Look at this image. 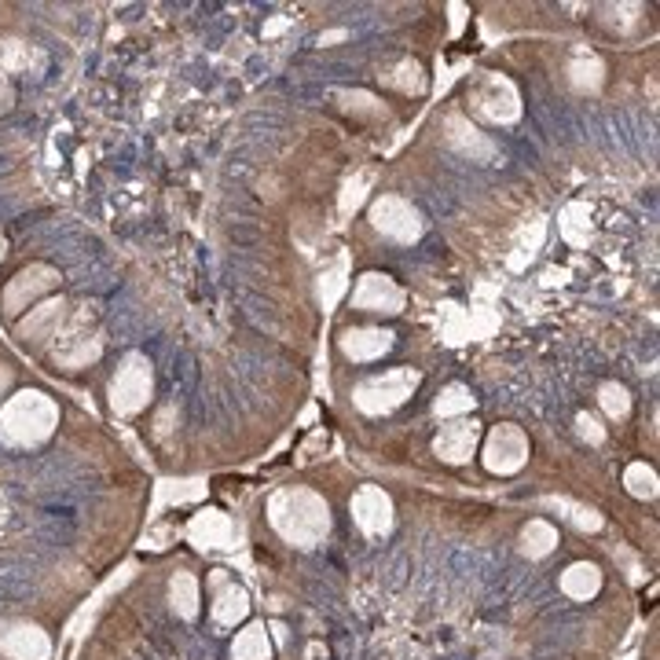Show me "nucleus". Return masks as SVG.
Listing matches in <instances>:
<instances>
[{
	"mask_svg": "<svg viewBox=\"0 0 660 660\" xmlns=\"http://www.w3.org/2000/svg\"><path fill=\"white\" fill-rule=\"evenodd\" d=\"M235 660H268V638H264V627L242 631L239 642H235Z\"/></svg>",
	"mask_w": 660,
	"mask_h": 660,
	"instance_id": "bb28decb",
	"label": "nucleus"
},
{
	"mask_svg": "<svg viewBox=\"0 0 660 660\" xmlns=\"http://www.w3.org/2000/svg\"><path fill=\"white\" fill-rule=\"evenodd\" d=\"M345 37H349L345 30H327L323 37H319V44H334V41H345Z\"/></svg>",
	"mask_w": 660,
	"mask_h": 660,
	"instance_id": "f704fd0d",
	"label": "nucleus"
},
{
	"mask_svg": "<svg viewBox=\"0 0 660 660\" xmlns=\"http://www.w3.org/2000/svg\"><path fill=\"white\" fill-rule=\"evenodd\" d=\"M66 319H70V305H66L63 297H52V301H41V305L30 308V316L19 319V338L22 341H44L59 338V330L66 327Z\"/></svg>",
	"mask_w": 660,
	"mask_h": 660,
	"instance_id": "ddd939ff",
	"label": "nucleus"
},
{
	"mask_svg": "<svg viewBox=\"0 0 660 660\" xmlns=\"http://www.w3.org/2000/svg\"><path fill=\"white\" fill-rule=\"evenodd\" d=\"M59 426V404L41 389H22L0 407V440L15 448L44 444Z\"/></svg>",
	"mask_w": 660,
	"mask_h": 660,
	"instance_id": "f257e3e1",
	"label": "nucleus"
},
{
	"mask_svg": "<svg viewBox=\"0 0 660 660\" xmlns=\"http://www.w3.org/2000/svg\"><path fill=\"white\" fill-rule=\"evenodd\" d=\"M371 224L374 231H382L385 239L393 242H415L422 235V213H418L407 198L400 195H382L371 202Z\"/></svg>",
	"mask_w": 660,
	"mask_h": 660,
	"instance_id": "423d86ee",
	"label": "nucleus"
},
{
	"mask_svg": "<svg viewBox=\"0 0 660 660\" xmlns=\"http://www.w3.org/2000/svg\"><path fill=\"white\" fill-rule=\"evenodd\" d=\"M598 404H602V411L613 418V422L631 415V393H627V385H620V382H605L602 389H598Z\"/></svg>",
	"mask_w": 660,
	"mask_h": 660,
	"instance_id": "4be33fe9",
	"label": "nucleus"
},
{
	"mask_svg": "<svg viewBox=\"0 0 660 660\" xmlns=\"http://www.w3.org/2000/svg\"><path fill=\"white\" fill-rule=\"evenodd\" d=\"M473 411V396H470V389L466 385H448L444 393L433 400V415L437 418H462V415H470Z\"/></svg>",
	"mask_w": 660,
	"mask_h": 660,
	"instance_id": "aec40b11",
	"label": "nucleus"
},
{
	"mask_svg": "<svg viewBox=\"0 0 660 660\" xmlns=\"http://www.w3.org/2000/svg\"><path fill=\"white\" fill-rule=\"evenodd\" d=\"M598 583H602V576H598L594 565H572V569L561 576V587H565V594H572V598H591V594L598 591Z\"/></svg>",
	"mask_w": 660,
	"mask_h": 660,
	"instance_id": "412c9836",
	"label": "nucleus"
},
{
	"mask_svg": "<svg viewBox=\"0 0 660 660\" xmlns=\"http://www.w3.org/2000/svg\"><path fill=\"white\" fill-rule=\"evenodd\" d=\"M473 110L481 114L484 121L492 125H514L521 118V99H517V88L499 74L481 77V85L470 92Z\"/></svg>",
	"mask_w": 660,
	"mask_h": 660,
	"instance_id": "0eeeda50",
	"label": "nucleus"
},
{
	"mask_svg": "<svg viewBox=\"0 0 660 660\" xmlns=\"http://www.w3.org/2000/svg\"><path fill=\"white\" fill-rule=\"evenodd\" d=\"M525 554H532V558H543V554H550L554 550V543H558V532L547 525V521H532V525L525 528Z\"/></svg>",
	"mask_w": 660,
	"mask_h": 660,
	"instance_id": "b1692460",
	"label": "nucleus"
},
{
	"mask_svg": "<svg viewBox=\"0 0 660 660\" xmlns=\"http://www.w3.org/2000/svg\"><path fill=\"white\" fill-rule=\"evenodd\" d=\"M341 286H345V283H341V272H330V275H327V290H319L327 305H334V297L341 294Z\"/></svg>",
	"mask_w": 660,
	"mask_h": 660,
	"instance_id": "473e14b6",
	"label": "nucleus"
},
{
	"mask_svg": "<svg viewBox=\"0 0 660 660\" xmlns=\"http://www.w3.org/2000/svg\"><path fill=\"white\" fill-rule=\"evenodd\" d=\"M462 11H466L462 4H451V15H455V19H451V26H455V33L462 30Z\"/></svg>",
	"mask_w": 660,
	"mask_h": 660,
	"instance_id": "c9c22d12",
	"label": "nucleus"
},
{
	"mask_svg": "<svg viewBox=\"0 0 660 660\" xmlns=\"http://www.w3.org/2000/svg\"><path fill=\"white\" fill-rule=\"evenodd\" d=\"M338 99H341V110H349V114H367V118L385 114L382 103H378L371 92H360V88H352V92H338Z\"/></svg>",
	"mask_w": 660,
	"mask_h": 660,
	"instance_id": "c85d7f7f",
	"label": "nucleus"
},
{
	"mask_svg": "<svg viewBox=\"0 0 660 660\" xmlns=\"http://www.w3.org/2000/svg\"><path fill=\"white\" fill-rule=\"evenodd\" d=\"M169 594H173L176 613H180V616H195V609H198V587H195V580H191L187 572H180V576H176L173 587H169Z\"/></svg>",
	"mask_w": 660,
	"mask_h": 660,
	"instance_id": "a878e982",
	"label": "nucleus"
},
{
	"mask_svg": "<svg viewBox=\"0 0 660 660\" xmlns=\"http://www.w3.org/2000/svg\"><path fill=\"white\" fill-rule=\"evenodd\" d=\"M268 510H272V525L301 547H312L316 539L327 536L330 528L327 503L308 488H286V492L275 495Z\"/></svg>",
	"mask_w": 660,
	"mask_h": 660,
	"instance_id": "f03ea898",
	"label": "nucleus"
},
{
	"mask_svg": "<svg viewBox=\"0 0 660 660\" xmlns=\"http://www.w3.org/2000/svg\"><path fill=\"white\" fill-rule=\"evenodd\" d=\"M569 77H572V85L580 88V92H594V88L602 85V77H605V66L594 59V55H587V59H572L569 66Z\"/></svg>",
	"mask_w": 660,
	"mask_h": 660,
	"instance_id": "5701e85b",
	"label": "nucleus"
},
{
	"mask_svg": "<svg viewBox=\"0 0 660 660\" xmlns=\"http://www.w3.org/2000/svg\"><path fill=\"white\" fill-rule=\"evenodd\" d=\"M558 506H565V510H569V517H572V521H576V525H580V528H598V525H602V517L594 514V510H583V506L565 503V499H561Z\"/></svg>",
	"mask_w": 660,
	"mask_h": 660,
	"instance_id": "2f4dec72",
	"label": "nucleus"
},
{
	"mask_svg": "<svg viewBox=\"0 0 660 660\" xmlns=\"http://www.w3.org/2000/svg\"><path fill=\"white\" fill-rule=\"evenodd\" d=\"M8 385H11V367L8 363H0V393H4Z\"/></svg>",
	"mask_w": 660,
	"mask_h": 660,
	"instance_id": "e433bc0d",
	"label": "nucleus"
},
{
	"mask_svg": "<svg viewBox=\"0 0 660 660\" xmlns=\"http://www.w3.org/2000/svg\"><path fill=\"white\" fill-rule=\"evenodd\" d=\"M627 488H631V495H638V499H653L657 495V473H653V466H646V462H631L624 473Z\"/></svg>",
	"mask_w": 660,
	"mask_h": 660,
	"instance_id": "393cba45",
	"label": "nucleus"
},
{
	"mask_svg": "<svg viewBox=\"0 0 660 660\" xmlns=\"http://www.w3.org/2000/svg\"><path fill=\"white\" fill-rule=\"evenodd\" d=\"M404 290L382 272H367L360 275V283L352 290V305L360 312H378V316H396L404 308Z\"/></svg>",
	"mask_w": 660,
	"mask_h": 660,
	"instance_id": "9d476101",
	"label": "nucleus"
},
{
	"mask_svg": "<svg viewBox=\"0 0 660 660\" xmlns=\"http://www.w3.org/2000/svg\"><path fill=\"white\" fill-rule=\"evenodd\" d=\"M151 393H154L151 360L143 352H129L121 360L114 382H110V407L118 415H140L143 407L151 404Z\"/></svg>",
	"mask_w": 660,
	"mask_h": 660,
	"instance_id": "20e7f679",
	"label": "nucleus"
},
{
	"mask_svg": "<svg viewBox=\"0 0 660 660\" xmlns=\"http://www.w3.org/2000/svg\"><path fill=\"white\" fill-rule=\"evenodd\" d=\"M484 466L492 473H517L521 466L528 462V437L525 429L514 426V422H503V426H495L484 440Z\"/></svg>",
	"mask_w": 660,
	"mask_h": 660,
	"instance_id": "6e6552de",
	"label": "nucleus"
},
{
	"mask_svg": "<svg viewBox=\"0 0 660 660\" xmlns=\"http://www.w3.org/2000/svg\"><path fill=\"white\" fill-rule=\"evenodd\" d=\"M59 286V272L52 264H26L8 286H4V316L19 319L26 308H33L44 294Z\"/></svg>",
	"mask_w": 660,
	"mask_h": 660,
	"instance_id": "39448f33",
	"label": "nucleus"
},
{
	"mask_svg": "<svg viewBox=\"0 0 660 660\" xmlns=\"http://www.w3.org/2000/svg\"><path fill=\"white\" fill-rule=\"evenodd\" d=\"M477 440H481V426H477L473 418H448V422L440 426L437 440H433V451H437L444 462H451V466H462V462L473 459Z\"/></svg>",
	"mask_w": 660,
	"mask_h": 660,
	"instance_id": "f8f14e48",
	"label": "nucleus"
},
{
	"mask_svg": "<svg viewBox=\"0 0 660 660\" xmlns=\"http://www.w3.org/2000/svg\"><path fill=\"white\" fill-rule=\"evenodd\" d=\"M4 253H8V242H4V235H0V261H4Z\"/></svg>",
	"mask_w": 660,
	"mask_h": 660,
	"instance_id": "4c0bfd02",
	"label": "nucleus"
},
{
	"mask_svg": "<svg viewBox=\"0 0 660 660\" xmlns=\"http://www.w3.org/2000/svg\"><path fill=\"white\" fill-rule=\"evenodd\" d=\"M338 349H341V356L352 363H371V360H382L385 352L393 349V334L382 327H349V330H341Z\"/></svg>",
	"mask_w": 660,
	"mask_h": 660,
	"instance_id": "4468645a",
	"label": "nucleus"
},
{
	"mask_svg": "<svg viewBox=\"0 0 660 660\" xmlns=\"http://www.w3.org/2000/svg\"><path fill=\"white\" fill-rule=\"evenodd\" d=\"M11 103H15V92H11L8 77L0 74V114H4V110H11Z\"/></svg>",
	"mask_w": 660,
	"mask_h": 660,
	"instance_id": "72a5a7b5",
	"label": "nucleus"
},
{
	"mask_svg": "<svg viewBox=\"0 0 660 660\" xmlns=\"http://www.w3.org/2000/svg\"><path fill=\"white\" fill-rule=\"evenodd\" d=\"M191 536L202 543V547H228L231 525L220 514H198L191 521Z\"/></svg>",
	"mask_w": 660,
	"mask_h": 660,
	"instance_id": "6ab92c4d",
	"label": "nucleus"
},
{
	"mask_svg": "<svg viewBox=\"0 0 660 660\" xmlns=\"http://www.w3.org/2000/svg\"><path fill=\"white\" fill-rule=\"evenodd\" d=\"M352 517H356L371 536H378V532H385V528L393 525V503H389V495H385L382 488L367 484V488H360L356 499H352Z\"/></svg>",
	"mask_w": 660,
	"mask_h": 660,
	"instance_id": "2eb2a0df",
	"label": "nucleus"
},
{
	"mask_svg": "<svg viewBox=\"0 0 660 660\" xmlns=\"http://www.w3.org/2000/svg\"><path fill=\"white\" fill-rule=\"evenodd\" d=\"M213 613H217L220 624H235V620H242V616H246V594H242L239 587H228V591L217 598Z\"/></svg>",
	"mask_w": 660,
	"mask_h": 660,
	"instance_id": "cd10ccee",
	"label": "nucleus"
},
{
	"mask_svg": "<svg viewBox=\"0 0 660 660\" xmlns=\"http://www.w3.org/2000/svg\"><path fill=\"white\" fill-rule=\"evenodd\" d=\"M99 352H103V338L85 327V316H77L66 319V327L59 330V345L52 349V360L66 371H77V367L96 363Z\"/></svg>",
	"mask_w": 660,
	"mask_h": 660,
	"instance_id": "1a4fd4ad",
	"label": "nucleus"
},
{
	"mask_svg": "<svg viewBox=\"0 0 660 660\" xmlns=\"http://www.w3.org/2000/svg\"><path fill=\"white\" fill-rule=\"evenodd\" d=\"M0 649L11 660H44L48 657V638L33 624H11L0 631Z\"/></svg>",
	"mask_w": 660,
	"mask_h": 660,
	"instance_id": "dca6fc26",
	"label": "nucleus"
},
{
	"mask_svg": "<svg viewBox=\"0 0 660 660\" xmlns=\"http://www.w3.org/2000/svg\"><path fill=\"white\" fill-rule=\"evenodd\" d=\"M382 81L404 96H422L426 92V74H422V63L418 59H396L389 70L382 74Z\"/></svg>",
	"mask_w": 660,
	"mask_h": 660,
	"instance_id": "f3484780",
	"label": "nucleus"
},
{
	"mask_svg": "<svg viewBox=\"0 0 660 660\" xmlns=\"http://www.w3.org/2000/svg\"><path fill=\"white\" fill-rule=\"evenodd\" d=\"M422 374L415 367H393L385 374H371L352 389V404L360 407L363 415H389L400 404H407V396L415 393Z\"/></svg>",
	"mask_w": 660,
	"mask_h": 660,
	"instance_id": "7ed1b4c3",
	"label": "nucleus"
},
{
	"mask_svg": "<svg viewBox=\"0 0 660 660\" xmlns=\"http://www.w3.org/2000/svg\"><path fill=\"white\" fill-rule=\"evenodd\" d=\"M363 187H367V176H356V180H349L345 184V191H341V213H352V209L363 202Z\"/></svg>",
	"mask_w": 660,
	"mask_h": 660,
	"instance_id": "c756f323",
	"label": "nucleus"
},
{
	"mask_svg": "<svg viewBox=\"0 0 660 660\" xmlns=\"http://www.w3.org/2000/svg\"><path fill=\"white\" fill-rule=\"evenodd\" d=\"M576 426H580V437H587L591 444H602V440H605V429L598 426V418L587 415V411H583V415H576Z\"/></svg>",
	"mask_w": 660,
	"mask_h": 660,
	"instance_id": "7c9ffc66",
	"label": "nucleus"
},
{
	"mask_svg": "<svg viewBox=\"0 0 660 660\" xmlns=\"http://www.w3.org/2000/svg\"><path fill=\"white\" fill-rule=\"evenodd\" d=\"M37 59L30 41L22 37H0V74H26Z\"/></svg>",
	"mask_w": 660,
	"mask_h": 660,
	"instance_id": "a211bd4d",
	"label": "nucleus"
},
{
	"mask_svg": "<svg viewBox=\"0 0 660 660\" xmlns=\"http://www.w3.org/2000/svg\"><path fill=\"white\" fill-rule=\"evenodd\" d=\"M444 140H448L451 151H459L462 158H470V162H495V158H499V147H495L466 114H459V110L444 118Z\"/></svg>",
	"mask_w": 660,
	"mask_h": 660,
	"instance_id": "9b49d317",
	"label": "nucleus"
}]
</instances>
